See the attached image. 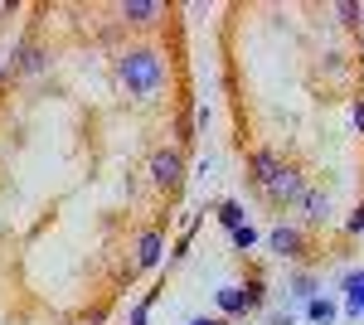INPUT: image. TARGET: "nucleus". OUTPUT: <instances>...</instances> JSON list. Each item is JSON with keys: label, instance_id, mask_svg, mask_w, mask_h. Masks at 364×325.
Wrapping results in <instances>:
<instances>
[{"label": "nucleus", "instance_id": "f257e3e1", "mask_svg": "<svg viewBox=\"0 0 364 325\" xmlns=\"http://www.w3.org/2000/svg\"><path fill=\"white\" fill-rule=\"evenodd\" d=\"M117 82H122V92H132L141 102H156L161 97V87H166V58L156 54V49H127V54L117 58Z\"/></svg>", "mask_w": 364, "mask_h": 325}, {"label": "nucleus", "instance_id": "f03ea898", "mask_svg": "<svg viewBox=\"0 0 364 325\" xmlns=\"http://www.w3.org/2000/svg\"><path fill=\"white\" fill-rule=\"evenodd\" d=\"M180 180H185V156L175 146L151 151V185L156 190H180Z\"/></svg>", "mask_w": 364, "mask_h": 325}, {"label": "nucleus", "instance_id": "7ed1b4c3", "mask_svg": "<svg viewBox=\"0 0 364 325\" xmlns=\"http://www.w3.org/2000/svg\"><path fill=\"white\" fill-rule=\"evenodd\" d=\"M282 170H287V161H282L277 151H267V146H257V151H248V180H252V185H257L262 194L272 190V180H277Z\"/></svg>", "mask_w": 364, "mask_h": 325}, {"label": "nucleus", "instance_id": "20e7f679", "mask_svg": "<svg viewBox=\"0 0 364 325\" xmlns=\"http://www.w3.org/2000/svg\"><path fill=\"white\" fill-rule=\"evenodd\" d=\"M267 199H272V204H301V199H306V180H301V170H291V165H287L277 180H272Z\"/></svg>", "mask_w": 364, "mask_h": 325}, {"label": "nucleus", "instance_id": "39448f33", "mask_svg": "<svg viewBox=\"0 0 364 325\" xmlns=\"http://www.w3.org/2000/svg\"><path fill=\"white\" fill-rule=\"evenodd\" d=\"M267 247H272L277 257H301V252H306V233L291 228V223H277V228L267 233Z\"/></svg>", "mask_w": 364, "mask_h": 325}, {"label": "nucleus", "instance_id": "423d86ee", "mask_svg": "<svg viewBox=\"0 0 364 325\" xmlns=\"http://www.w3.org/2000/svg\"><path fill=\"white\" fill-rule=\"evenodd\" d=\"M161 15H166V5H161V0H122V20H127V25H136V29H151Z\"/></svg>", "mask_w": 364, "mask_h": 325}, {"label": "nucleus", "instance_id": "0eeeda50", "mask_svg": "<svg viewBox=\"0 0 364 325\" xmlns=\"http://www.w3.org/2000/svg\"><path fill=\"white\" fill-rule=\"evenodd\" d=\"M340 292H345V316H355V321H364V272H345L340 277Z\"/></svg>", "mask_w": 364, "mask_h": 325}, {"label": "nucleus", "instance_id": "6e6552de", "mask_svg": "<svg viewBox=\"0 0 364 325\" xmlns=\"http://www.w3.org/2000/svg\"><path fill=\"white\" fill-rule=\"evenodd\" d=\"M214 297H219V316H224V321L228 316H248V287H243V282H228Z\"/></svg>", "mask_w": 364, "mask_h": 325}, {"label": "nucleus", "instance_id": "1a4fd4ad", "mask_svg": "<svg viewBox=\"0 0 364 325\" xmlns=\"http://www.w3.org/2000/svg\"><path fill=\"white\" fill-rule=\"evenodd\" d=\"M287 297L296 301V306L316 301L321 297V277H316V272H291V277H287Z\"/></svg>", "mask_w": 364, "mask_h": 325}, {"label": "nucleus", "instance_id": "9d476101", "mask_svg": "<svg viewBox=\"0 0 364 325\" xmlns=\"http://www.w3.org/2000/svg\"><path fill=\"white\" fill-rule=\"evenodd\" d=\"M301 209H306V218L316 223V228H326V223H331V214H336V204H331V194H326V190H306Z\"/></svg>", "mask_w": 364, "mask_h": 325}, {"label": "nucleus", "instance_id": "9b49d317", "mask_svg": "<svg viewBox=\"0 0 364 325\" xmlns=\"http://www.w3.org/2000/svg\"><path fill=\"white\" fill-rule=\"evenodd\" d=\"M161 247H166L161 228H146L136 238V267H156V262H161Z\"/></svg>", "mask_w": 364, "mask_h": 325}, {"label": "nucleus", "instance_id": "f8f14e48", "mask_svg": "<svg viewBox=\"0 0 364 325\" xmlns=\"http://www.w3.org/2000/svg\"><path fill=\"white\" fill-rule=\"evenodd\" d=\"M10 58H15V68H20V73H44V63H49V54H44L39 44H20Z\"/></svg>", "mask_w": 364, "mask_h": 325}, {"label": "nucleus", "instance_id": "ddd939ff", "mask_svg": "<svg viewBox=\"0 0 364 325\" xmlns=\"http://www.w3.org/2000/svg\"><path fill=\"white\" fill-rule=\"evenodd\" d=\"M336 316H340V306L326 297V292H321L316 301H306V321H311V325H331Z\"/></svg>", "mask_w": 364, "mask_h": 325}, {"label": "nucleus", "instance_id": "4468645a", "mask_svg": "<svg viewBox=\"0 0 364 325\" xmlns=\"http://www.w3.org/2000/svg\"><path fill=\"white\" fill-rule=\"evenodd\" d=\"M214 214H219V223H224L228 233H233V228H243V223H248V209H243V204H238V199H224V204H219V209H214Z\"/></svg>", "mask_w": 364, "mask_h": 325}, {"label": "nucleus", "instance_id": "2eb2a0df", "mask_svg": "<svg viewBox=\"0 0 364 325\" xmlns=\"http://www.w3.org/2000/svg\"><path fill=\"white\" fill-rule=\"evenodd\" d=\"M331 15H336L340 25H360V20H364V5H355V0H340V5H331Z\"/></svg>", "mask_w": 364, "mask_h": 325}, {"label": "nucleus", "instance_id": "dca6fc26", "mask_svg": "<svg viewBox=\"0 0 364 325\" xmlns=\"http://www.w3.org/2000/svg\"><path fill=\"white\" fill-rule=\"evenodd\" d=\"M228 238H233V247H238V252H248V247L257 243V228H252V223H243V228H233Z\"/></svg>", "mask_w": 364, "mask_h": 325}, {"label": "nucleus", "instance_id": "f3484780", "mask_svg": "<svg viewBox=\"0 0 364 325\" xmlns=\"http://www.w3.org/2000/svg\"><path fill=\"white\" fill-rule=\"evenodd\" d=\"M248 287V311H262V301H267V287H262V277H252V282H243Z\"/></svg>", "mask_w": 364, "mask_h": 325}, {"label": "nucleus", "instance_id": "a211bd4d", "mask_svg": "<svg viewBox=\"0 0 364 325\" xmlns=\"http://www.w3.org/2000/svg\"><path fill=\"white\" fill-rule=\"evenodd\" d=\"M151 306H156V292H151L146 301H136V306H132V321H127V325H151Z\"/></svg>", "mask_w": 364, "mask_h": 325}, {"label": "nucleus", "instance_id": "6ab92c4d", "mask_svg": "<svg viewBox=\"0 0 364 325\" xmlns=\"http://www.w3.org/2000/svg\"><path fill=\"white\" fill-rule=\"evenodd\" d=\"M345 233H364V204H360L350 218H345Z\"/></svg>", "mask_w": 364, "mask_h": 325}, {"label": "nucleus", "instance_id": "aec40b11", "mask_svg": "<svg viewBox=\"0 0 364 325\" xmlns=\"http://www.w3.org/2000/svg\"><path fill=\"white\" fill-rule=\"evenodd\" d=\"M350 112H355V132H364V97H355V107H350Z\"/></svg>", "mask_w": 364, "mask_h": 325}, {"label": "nucleus", "instance_id": "412c9836", "mask_svg": "<svg viewBox=\"0 0 364 325\" xmlns=\"http://www.w3.org/2000/svg\"><path fill=\"white\" fill-rule=\"evenodd\" d=\"M190 325H228V321H224V316H195Z\"/></svg>", "mask_w": 364, "mask_h": 325}, {"label": "nucleus", "instance_id": "4be33fe9", "mask_svg": "<svg viewBox=\"0 0 364 325\" xmlns=\"http://www.w3.org/2000/svg\"><path fill=\"white\" fill-rule=\"evenodd\" d=\"M272 325H296V321H291V316H277V321H272Z\"/></svg>", "mask_w": 364, "mask_h": 325}]
</instances>
